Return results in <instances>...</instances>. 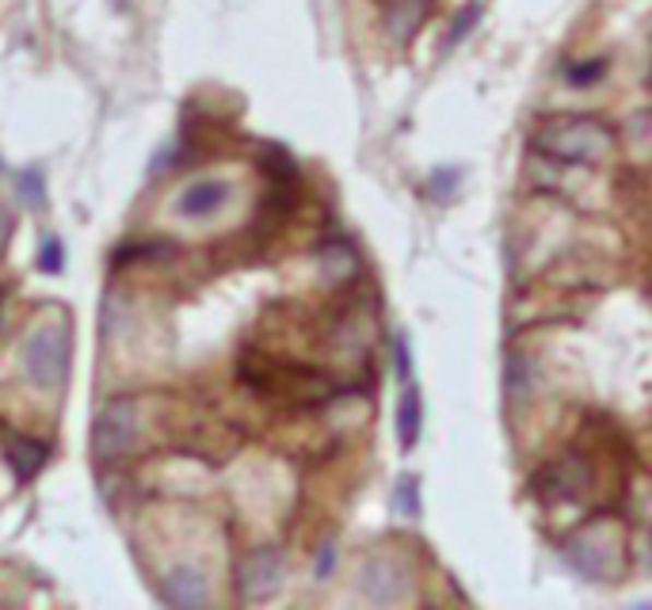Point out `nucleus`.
Instances as JSON below:
<instances>
[{
    "label": "nucleus",
    "mask_w": 652,
    "mask_h": 610,
    "mask_svg": "<svg viewBox=\"0 0 652 610\" xmlns=\"http://www.w3.org/2000/svg\"><path fill=\"white\" fill-rule=\"evenodd\" d=\"M603 73H607V61L595 58V61H580V65H569V69H565V81L577 84V88H584V84L600 81Z\"/></svg>",
    "instance_id": "12"
},
{
    "label": "nucleus",
    "mask_w": 652,
    "mask_h": 610,
    "mask_svg": "<svg viewBox=\"0 0 652 610\" xmlns=\"http://www.w3.org/2000/svg\"><path fill=\"white\" fill-rule=\"evenodd\" d=\"M332 565H336V546H324L321 558H317V581H324L332 573Z\"/></svg>",
    "instance_id": "18"
},
{
    "label": "nucleus",
    "mask_w": 652,
    "mask_h": 610,
    "mask_svg": "<svg viewBox=\"0 0 652 610\" xmlns=\"http://www.w3.org/2000/svg\"><path fill=\"white\" fill-rule=\"evenodd\" d=\"M4 454H8V462H12L15 477H20V481H31V477L46 466V458H50V446L38 443V439H12Z\"/></svg>",
    "instance_id": "10"
},
{
    "label": "nucleus",
    "mask_w": 652,
    "mask_h": 610,
    "mask_svg": "<svg viewBox=\"0 0 652 610\" xmlns=\"http://www.w3.org/2000/svg\"><path fill=\"white\" fill-rule=\"evenodd\" d=\"M20 195L27 199L31 206H43V199H46L43 176H38V172H27V176H23V183H20Z\"/></svg>",
    "instance_id": "16"
},
{
    "label": "nucleus",
    "mask_w": 652,
    "mask_h": 610,
    "mask_svg": "<svg viewBox=\"0 0 652 610\" xmlns=\"http://www.w3.org/2000/svg\"><path fill=\"white\" fill-rule=\"evenodd\" d=\"M138 439V408L134 400L115 397L99 408L96 428H92V451H96L99 462H115L122 454H130Z\"/></svg>",
    "instance_id": "4"
},
{
    "label": "nucleus",
    "mask_w": 652,
    "mask_h": 610,
    "mask_svg": "<svg viewBox=\"0 0 652 610\" xmlns=\"http://www.w3.org/2000/svg\"><path fill=\"white\" fill-rule=\"evenodd\" d=\"M420 428H424V400H420V390L408 385V390L401 393V405H398V439H401L405 451L408 446H416Z\"/></svg>",
    "instance_id": "11"
},
{
    "label": "nucleus",
    "mask_w": 652,
    "mask_h": 610,
    "mask_svg": "<svg viewBox=\"0 0 652 610\" xmlns=\"http://www.w3.org/2000/svg\"><path fill=\"white\" fill-rule=\"evenodd\" d=\"M286 576V561L278 550H252L237 569V591L245 599H268Z\"/></svg>",
    "instance_id": "5"
},
{
    "label": "nucleus",
    "mask_w": 652,
    "mask_h": 610,
    "mask_svg": "<svg viewBox=\"0 0 652 610\" xmlns=\"http://www.w3.org/2000/svg\"><path fill=\"white\" fill-rule=\"evenodd\" d=\"M431 0H390L386 4V27H390L393 43H408L420 31V23L428 20Z\"/></svg>",
    "instance_id": "9"
},
{
    "label": "nucleus",
    "mask_w": 652,
    "mask_h": 610,
    "mask_svg": "<svg viewBox=\"0 0 652 610\" xmlns=\"http://www.w3.org/2000/svg\"><path fill=\"white\" fill-rule=\"evenodd\" d=\"M229 199H233L229 180H217V176H211V180L188 183V188L176 195V214H180V218H188V222L214 218V214L222 211Z\"/></svg>",
    "instance_id": "8"
},
{
    "label": "nucleus",
    "mask_w": 652,
    "mask_h": 610,
    "mask_svg": "<svg viewBox=\"0 0 652 610\" xmlns=\"http://www.w3.org/2000/svg\"><path fill=\"white\" fill-rule=\"evenodd\" d=\"M38 264H43V272L58 275L61 264H66V249H61V241H46L43 244V256H38Z\"/></svg>",
    "instance_id": "15"
},
{
    "label": "nucleus",
    "mask_w": 652,
    "mask_h": 610,
    "mask_svg": "<svg viewBox=\"0 0 652 610\" xmlns=\"http://www.w3.org/2000/svg\"><path fill=\"white\" fill-rule=\"evenodd\" d=\"M565 553H569V561L584 576L607 584L610 576L618 573V565H623V538H618L610 527H588L569 538Z\"/></svg>",
    "instance_id": "3"
},
{
    "label": "nucleus",
    "mask_w": 652,
    "mask_h": 610,
    "mask_svg": "<svg viewBox=\"0 0 652 610\" xmlns=\"http://www.w3.org/2000/svg\"><path fill=\"white\" fill-rule=\"evenodd\" d=\"M20 359H23V374L31 378L35 390H43V393L61 390L69 378V362H73V339H69V328L58 321L31 328L27 336H23Z\"/></svg>",
    "instance_id": "2"
},
{
    "label": "nucleus",
    "mask_w": 652,
    "mask_h": 610,
    "mask_svg": "<svg viewBox=\"0 0 652 610\" xmlns=\"http://www.w3.org/2000/svg\"><path fill=\"white\" fill-rule=\"evenodd\" d=\"M161 599L168 607H180V610H199L211 603V581H206L203 569L195 565H176L165 573L161 581Z\"/></svg>",
    "instance_id": "6"
},
{
    "label": "nucleus",
    "mask_w": 652,
    "mask_h": 610,
    "mask_svg": "<svg viewBox=\"0 0 652 610\" xmlns=\"http://www.w3.org/2000/svg\"><path fill=\"white\" fill-rule=\"evenodd\" d=\"M477 15H481V8H477V4H473L470 12H462V15H458V20H454V31H450V46H454L458 38L465 35V27H473V20H477Z\"/></svg>",
    "instance_id": "17"
},
{
    "label": "nucleus",
    "mask_w": 652,
    "mask_h": 610,
    "mask_svg": "<svg viewBox=\"0 0 652 610\" xmlns=\"http://www.w3.org/2000/svg\"><path fill=\"white\" fill-rule=\"evenodd\" d=\"M649 569H652V538H649Z\"/></svg>",
    "instance_id": "19"
},
{
    "label": "nucleus",
    "mask_w": 652,
    "mask_h": 610,
    "mask_svg": "<svg viewBox=\"0 0 652 610\" xmlns=\"http://www.w3.org/2000/svg\"><path fill=\"white\" fill-rule=\"evenodd\" d=\"M393 359H398V378L408 382V378H413V347H408V336L393 339Z\"/></svg>",
    "instance_id": "14"
},
{
    "label": "nucleus",
    "mask_w": 652,
    "mask_h": 610,
    "mask_svg": "<svg viewBox=\"0 0 652 610\" xmlns=\"http://www.w3.org/2000/svg\"><path fill=\"white\" fill-rule=\"evenodd\" d=\"M531 145L565 165H584V160H603L615 149V130L600 119H546L534 130Z\"/></svg>",
    "instance_id": "1"
},
{
    "label": "nucleus",
    "mask_w": 652,
    "mask_h": 610,
    "mask_svg": "<svg viewBox=\"0 0 652 610\" xmlns=\"http://www.w3.org/2000/svg\"><path fill=\"white\" fill-rule=\"evenodd\" d=\"M398 500H401V507L408 512V519H420V481H416V477H401Z\"/></svg>",
    "instance_id": "13"
},
{
    "label": "nucleus",
    "mask_w": 652,
    "mask_h": 610,
    "mask_svg": "<svg viewBox=\"0 0 652 610\" xmlns=\"http://www.w3.org/2000/svg\"><path fill=\"white\" fill-rule=\"evenodd\" d=\"M359 588L367 591V599H375V603H398L408 591V573L405 565L393 558H370L359 573Z\"/></svg>",
    "instance_id": "7"
}]
</instances>
